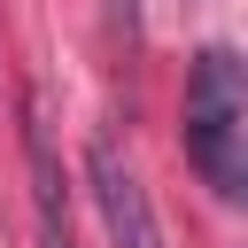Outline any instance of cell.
Segmentation results:
<instances>
[{
	"instance_id": "cell-2",
	"label": "cell",
	"mask_w": 248,
	"mask_h": 248,
	"mask_svg": "<svg viewBox=\"0 0 248 248\" xmlns=\"http://www.w3.org/2000/svg\"><path fill=\"white\" fill-rule=\"evenodd\" d=\"M85 178H93V202H101L116 248H163V225H155V209H147V186L124 170L116 140H93V147H85Z\"/></svg>"
},
{
	"instance_id": "cell-3",
	"label": "cell",
	"mask_w": 248,
	"mask_h": 248,
	"mask_svg": "<svg viewBox=\"0 0 248 248\" xmlns=\"http://www.w3.org/2000/svg\"><path fill=\"white\" fill-rule=\"evenodd\" d=\"M23 155H31L39 248H70V217H62V163H54V140H46V124H39V108H23Z\"/></svg>"
},
{
	"instance_id": "cell-1",
	"label": "cell",
	"mask_w": 248,
	"mask_h": 248,
	"mask_svg": "<svg viewBox=\"0 0 248 248\" xmlns=\"http://www.w3.org/2000/svg\"><path fill=\"white\" fill-rule=\"evenodd\" d=\"M186 163L248 209V62L232 46H202L186 78Z\"/></svg>"
},
{
	"instance_id": "cell-4",
	"label": "cell",
	"mask_w": 248,
	"mask_h": 248,
	"mask_svg": "<svg viewBox=\"0 0 248 248\" xmlns=\"http://www.w3.org/2000/svg\"><path fill=\"white\" fill-rule=\"evenodd\" d=\"M116 23H124V31H140V0H116Z\"/></svg>"
}]
</instances>
